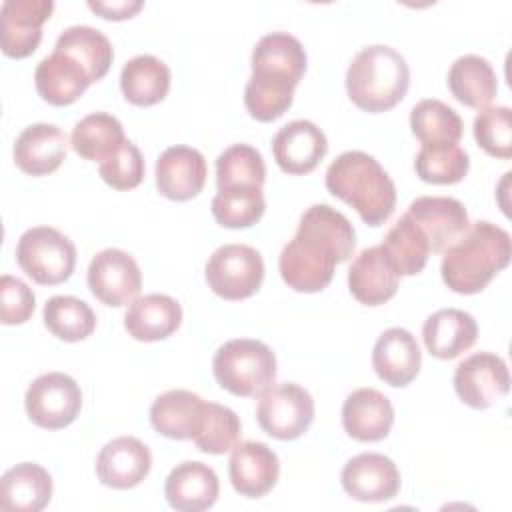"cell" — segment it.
Masks as SVG:
<instances>
[{
  "mask_svg": "<svg viewBox=\"0 0 512 512\" xmlns=\"http://www.w3.org/2000/svg\"><path fill=\"white\" fill-rule=\"evenodd\" d=\"M354 246L356 232L350 220L328 204H312L280 252V276L296 292H320L332 282L336 264L352 256Z\"/></svg>",
  "mask_w": 512,
  "mask_h": 512,
  "instance_id": "cell-1",
  "label": "cell"
},
{
  "mask_svg": "<svg viewBox=\"0 0 512 512\" xmlns=\"http://www.w3.org/2000/svg\"><path fill=\"white\" fill-rule=\"evenodd\" d=\"M306 64V50L296 36L288 32L262 36L252 50V74L244 88L248 114L258 122H272L288 112Z\"/></svg>",
  "mask_w": 512,
  "mask_h": 512,
  "instance_id": "cell-2",
  "label": "cell"
},
{
  "mask_svg": "<svg viewBox=\"0 0 512 512\" xmlns=\"http://www.w3.org/2000/svg\"><path fill=\"white\" fill-rule=\"evenodd\" d=\"M510 256V234L488 220H478L444 250L440 274L452 292L478 294L510 264Z\"/></svg>",
  "mask_w": 512,
  "mask_h": 512,
  "instance_id": "cell-3",
  "label": "cell"
},
{
  "mask_svg": "<svg viewBox=\"0 0 512 512\" xmlns=\"http://www.w3.org/2000/svg\"><path fill=\"white\" fill-rule=\"evenodd\" d=\"M326 188L352 206L368 226L384 224L396 206L392 178L374 156L362 150H348L332 160L326 170Z\"/></svg>",
  "mask_w": 512,
  "mask_h": 512,
  "instance_id": "cell-4",
  "label": "cell"
},
{
  "mask_svg": "<svg viewBox=\"0 0 512 512\" xmlns=\"http://www.w3.org/2000/svg\"><path fill=\"white\" fill-rule=\"evenodd\" d=\"M410 68L392 46L362 48L346 70L348 98L364 112L378 114L394 108L408 92Z\"/></svg>",
  "mask_w": 512,
  "mask_h": 512,
  "instance_id": "cell-5",
  "label": "cell"
},
{
  "mask_svg": "<svg viewBox=\"0 0 512 512\" xmlns=\"http://www.w3.org/2000/svg\"><path fill=\"white\" fill-rule=\"evenodd\" d=\"M212 372L216 382L230 394L254 398L274 384L276 356L260 340L234 338L216 350Z\"/></svg>",
  "mask_w": 512,
  "mask_h": 512,
  "instance_id": "cell-6",
  "label": "cell"
},
{
  "mask_svg": "<svg viewBox=\"0 0 512 512\" xmlns=\"http://www.w3.org/2000/svg\"><path fill=\"white\" fill-rule=\"evenodd\" d=\"M16 262L36 284L56 286L72 276L76 246L56 228L34 226L18 238Z\"/></svg>",
  "mask_w": 512,
  "mask_h": 512,
  "instance_id": "cell-7",
  "label": "cell"
},
{
  "mask_svg": "<svg viewBox=\"0 0 512 512\" xmlns=\"http://www.w3.org/2000/svg\"><path fill=\"white\" fill-rule=\"evenodd\" d=\"M204 274L210 290L220 298L244 300L262 286L264 260L252 246L224 244L208 258Z\"/></svg>",
  "mask_w": 512,
  "mask_h": 512,
  "instance_id": "cell-8",
  "label": "cell"
},
{
  "mask_svg": "<svg viewBox=\"0 0 512 512\" xmlns=\"http://www.w3.org/2000/svg\"><path fill=\"white\" fill-rule=\"evenodd\" d=\"M26 414L44 430L70 426L82 408V392L76 380L64 372H48L32 380L24 396Z\"/></svg>",
  "mask_w": 512,
  "mask_h": 512,
  "instance_id": "cell-9",
  "label": "cell"
},
{
  "mask_svg": "<svg viewBox=\"0 0 512 512\" xmlns=\"http://www.w3.org/2000/svg\"><path fill=\"white\" fill-rule=\"evenodd\" d=\"M256 420L272 438L296 440L314 420V400L306 388L294 382L270 386L260 394Z\"/></svg>",
  "mask_w": 512,
  "mask_h": 512,
  "instance_id": "cell-10",
  "label": "cell"
},
{
  "mask_svg": "<svg viewBox=\"0 0 512 512\" xmlns=\"http://www.w3.org/2000/svg\"><path fill=\"white\" fill-rule=\"evenodd\" d=\"M452 382L458 398L476 410L490 408L510 390L508 366L492 352H476L464 358L456 366Z\"/></svg>",
  "mask_w": 512,
  "mask_h": 512,
  "instance_id": "cell-11",
  "label": "cell"
},
{
  "mask_svg": "<svg viewBox=\"0 0 512 512\" xmlns=\"http://www.w3.org/2000/svg\"><path fill=\"white\" fill-rule=\"evenodd\" d=\"M88 288L106 306L132 302L142 288V272L136 260L118 248L98 252L88 266Z\"/></svg>",
  "mask_w": 512,
  "mask_h": 512,
  "instance_id": "cell-12",
  "label": "cell"
},
{
  "mask_svg": "<svg viewBox=\"0 0 512 512\" xmlns=\"http://www.w3.org/2000/svg\"><path fill=\"white\" fill-rule=\"evenodd\" d=\"M406 216L426 236L430 252H444L470 228L464 204L450 196H420L410 202Z\"/></svg>",
  "mask_w": 512,
  "mask_h": 512,
  "instance_id": "cell-13",
  "label": "cell"
},
{
  "mask_svg": "<svg viewBox=\"0 0 512 512\" xmlns=\"http://www.w3.org/2000/svg\"><path fill=\"white\" fill-rule=\"evenodd\" d=\"M54 10L52 0H6L0 8V44L10 58L30 56L42 40V24Z\"/></svg>",
  "mask_w": 512,
  "mask_h": 512,
  "instance_id": "cell-14",
  "label": "cell"
},
{
  "mask_svg": "<svg viewBox=\"0 0 512 512\" xmlns=\"http://www.w3.org/2000/svg\"><path fill=\"white\" fill-rule=\"evenodd\" d=\"M340 482L346 494L358 502H386L400 490V472L388 456L362 452L344 464Z\"/></svg>",
  "mask_w": 512,
  "mask_h": 512,
  "instance_id": "cell-15",
  "label": "cell"
},
{
  "mask_svg": "<svg viewBox=\"0 0 512 512\" xmlns=\"http://www.w3.org/2000/svg\"><path fill=\"white\" fill-rule=\"evenodd\" d=\"M328 152L326 134L310 120H292L272 138V154L282 172L300 176L312 172Z\"/></svg>",
  "mask_w": 512,
  "mask_h": 512,
  "instance_id": "cell-16",
  "label": "cell"
},
{
  "mask_svg": "<svg viewBox=\"0 0 512 512\" xmlns=\"http://www.w3.org/2000/svg\"><path fill=\"white\" fill-rule=\"evenodd\" d=\"M208 168L202 152L178 144L166 148L156 160V188L174 202H186L198 196L206 184Z\"/></svg>",
  "mask_w": 512,
  "mask_h": 512,
  "instance_id": "cell-17",
  "label": "cell"
},
{
  "mask_svg": "<svg viewBox=\"0 0 512 512\" xmlns=\"http://www.w3.org/2000/svg\"><path fill=\"white\" fill-rule=\"evenodd\" d=\"M228 474L234 490L240 496L260 498L276 486L280 460L264 442H238L228 460Z\"/></svg>",
  "mask_w": 512,
  "mask_h": 512,
  "instance_id": "cell-18",
  "label": "cell"
},
{
  "mask_svg": "<svg viewBox=\"0 0 512 512\" xmlns=\"http://www.w3.org/2000/svg\"><path fill=\"white\" fill-rule=\"evenodd\" d=\"M152 468L148 446L134 436H120L106 442L96 458L98 480L114 490L138 486Z\"/></svg>",
  "mask_w": 512,
  "mask_h": 512,
  "instance_id": "cell-19",
  "label": "cell"
},
{
  "mask_svg": "<svg viewBox=\"0 0 512 512\" xmlns=\"http://www.w3.org/2000/svg\"><path fill=\"white\" fill-rule=\"evenodd\" d=\"M422 352L406 328L394 326L384 330L372 350V366L380 380L394 388L408 386L420 372Z\"/></svg>",
  "mask_w": 512,
  "mask_h": 512,
  "instance_id": "cell-20",
  "label": "cell"
},
{
  "mask_svg": "<svg viewBox=\"0 0 512 512\" xmlns=\"http://www.w3.org/2000/svg\"><path fill=\"white\" fill-rule=\"evenodd\" d=\"M398 282L400 274L380 244L364 248L348 270L350 294L366 306L388 302L396 294Z\"/></svg>",
  "mask_w": 512,
  "mask_h": 512,
  "instance_id": "cell-21",
  "label": "cell"
},
{
  "mask_svg": "<svg viewBox=\"0 0 512 512\" xmlns=\"http://www.w3.org/2000/svg\"><path fill=\"white\" fill-rule=\"evenodd\" d=\"M394 424L392 402L376 388H358L342 404V426L358 442H378Z\"/></svg>",
  "mask_w": 512,
  "mask_h": 512,
  "instance_id": "cell-22",
  "label": "cell"
},
{
  "mask_svg": "<svg viewBox=\"0 0 512 512\" xmlns=\"http://www.w3.org/2000/svg\"><path fill=\"white\" fill-rule=\"evenodd\" d=\"M66 134L56 124H30L14 142V162L30 176H46L60 168L66 158Z\"/></svg>",
  "mask_w": 512,
  "mask_h": 512,
  "instance_id": "cell-23",
  "label": "cell"
},
{
  "mask_svg": "<svg viewBox=\"0 0 512 512\" xmlns=\"http://www.w3.org/2000/svg\"><path fill=\"white\" fill-rule=\"evenodd\" d=\"M220 482L216 472L202 462H182L174 466L164 482V496L174 510L202 512L218 500Z\"/></svg>",
  "mask_w": 512,
  "mask_h": 512,
  "instance_id": "cell-24",
  "label": "cell"
},
{
  "mask_svg": "<svg viewBox=\"0 0 512 512\" xmlns=\"http://www.w3.org/2000/svg\"><path fill=\"white\" fill-rule=\"evenodd\" d=\"M478 336V324L472 314L458 308H442L430 314L422 326L426 350L440 360L458 358L470 350Z\"/></svg>",
  "mask_w": 512,
  "mask_h": 512,
  "instance_id": "cell-25",
  "label": "cell"
},
{
  "mask_svg": "<svg viewBox=\"0 0 512 512\" xmlns=\"http://www.w3.org/2000/svg\"><path fill=\"white\" fill-rule=\"evenodd\" d=\"M182 322L180 304L168 294H146L134 298L124 314L126 332L140 342H158L178 330Z\"/></svg>",
  "mask_w": 512,
  "mask_h": 512,
  "instance_id": "cell-26",
  "label": "cell"
},
{
  "mask_svg": "<svg viewBox=\"0 0 512 512\" xmlns=\"http://www.w3.org/2000/svg\"><path fill=\"white\" fill-rule=\"evenodd\" d=\"M34 84L40 98L52 106H68L76 102L92 84L86 70L62 52L52 50L34 70Z\"/></svg>",
  "mask_w": 512,
  "mask_h": 512,
  "instance_id": "cell-27",
  "label": "cell"
},
{
  "mask_svg": "<svg viewBox=\"0 0 512 512\" xmlns=\"http://www.w3.org/2000/svg\"><path fill=\"white\" fill-rule=\"evenodd\" d=\"M52 498V478L34 462H20L0 480V506L10 512H40Z\"/></svg>",
  "mask_w": 512,
  "mask_h": 512,
  "instance_id": "cell-28",
  "label": "cell"
},
{
  "mask_svg": "<svg viewBox=\"0 0 512 512\" xmlns=\"http://www.w3.org/2000/svg\"><path fill=\"white\" fill-rule=\"evenodd\" d=\"M448 88L452 96L470 108H486L496 92L498 78L492 64L478 54L456 58L448 70Z\"/></svg>",
  "mask_w": 512,
  "mask_h": 512,
  "instance_id": "cell-29",
  "label": "cell"
},
{
  "mask_svg": "<svg viewBox=\"0 0 512 512\" xmlns=\"http://www.w3.org/2000/svg\"><path fill=\"white\" fill-rule=\"evenodd\" d=\"M120 90L134 106L158 104L170 90V70L160 58L138 54L120 72Z\"/></svg>",
  "mask_w": 512,
  "mask_h": 512,
  "instance_id": "cell-30",
  "label": "cell"
},
{
  "mask_svg": "<svg viewBox=\"0 0 512 512\" xmlns=\"http://www.w3.org/2000/svg\"><path fill=\"white\" fill-rule=\"evenodd\" d=\"M54 50L78 62L92 82L102 80L108 74L114 60V48L110 40L92 26L66 28L58 36Z\"/></svg>",
  "mask_w": 512,
  "mask_h": 512,
  "instance_id": "cell-31",
  "label": "cell"
},
{
  "mask_svg": "<svg viewBox=\"0 0 512 512\" xmlns=\"http://www.w3.org/2000/svg\"><path fill=\"white\" fill-rule=\"evenodd\" d=\"M124 128L120 120L108 112H92L78 120L70 134V144L74 152L84 160H108L122 144Z\"/></svg>",
  "mask_w": 512,
  "mask_h": 512,
  "instance_id": "cell-32",
  "label": "cell"
},
{
  "mask_svg": "<svg viewBox=\"0 0 512 512\" xmlns=\"http://www.w3.org/2000/svg\"><path fill=\"white\" fill-rule=\"evenodd\" d=\"M204 400L190 390H168L150 406V422L154 430L172 440H190L192 426Z\"/></svg>",
  "mask_w": 512,
  "mask_h": 512,
  "instance_id": "cell-33",
  "label": "cell"
},
{
  "mask_svg": "<svg viewBox=\"0 0 512 512\" xmlns=\"http://www.w3.org/2000/svg\"><path fill=\"white\" fill-rule=\"evenodd\" d=\"M240 418L228 406L204 402L192 426L190 440L206 454H224L240 440Z\"/></svg>",
  "mask_w": 512,
  "mask_h": 512,
  "instance_id": "cell-34",
  "label": "cell"
},
{
  "mask_svg": "<svg viewBox=\"0 0 512 512\" xmlns=\"http://www.w3.org/2000/svg\"><path fill=\"white\" fill-rule=\"evenodd\" d=\"M412 134L422 144H458L464 132L462 118L454 108L436 98L420 100L410 112Z\"/></svg>",
  "mask_w": 512,
  "mask_h": 512,
  "instance_id": "cell-35",
  "label": "cell"
},
{
  "mask_svg": "<svg viewBox=\"0 0 512 512\" xmlns=\"http://www.w3.org/2000/svg\"><path fill=\"white\" fill-rule=\"evenodd\" d=\"M380 246L400 276H414L422 272L430 254L426 236L406 214L388 230Z\"/></svg>",
  "mask_w": 512,
  "mask_h": 512,
  "instance_id": "cell-36",
  "label": "cell"
},
{
  "mask_svg": "<svg viewBox=\"0 0 512 512\" xmlns=\"http://www.w3.org/2000/svg\"><path fill=\"white\" fill-rule=\"evenodd\" d=\"M46 328L64 342H80L96 328V314L76 296H52L44 304Z\"/></svg>",
  "mask_w": 512,
  "mask_h": 512,
  "instance_id": "cell-37",
  "label": "cell"
},
{
  "mask_svg": "<svg viewBox=\"0 0 512 512\" xmlns=\"http://www.w3.org/2000/svg\"><path fill=\"white\" fill-rule=\"evenodd\" d=\"M212 216L224 228H248L256 224L264 210V194L258 186H234L218 190L212 198Z\"/></svg>",
  "mask_w": 512,
  "mask_h": 512,
  "instance_id": "cell-38",
  "label": "cell"
},
{
  "mask_svg": "<svg viewBox=\"0 0 512 512\" xmlns=\"http://www.w3.org/2000/svg\"><path fill=\"white\" fill-rule=\"evenodd\" d=\"M414 168L428 184H456L468 174L470 158L458 144H422Z\"/></svg>",
  "mask_w": 512,
  "mask_h": 512,
  "instance_id": "cell-39",
  "label": "cell"
},
{
  "mask_svg": "<svg viewBox=\"0 0 512 512\" xmlns=\"http://www.w3.org/2000/svg\"><path fill=\"white\" fill-rule=\"evenodd\" d=\"M266 180V164L262 154L250 144H232L216 158V186L218 190L234 186H258Z\"/></svg>",
  "mask_w": 512,
  "mask_h": 512,
  "instance_id": "cell-40",
  "label": "cell"
},
{
  "mask_svg": "<svg viewBox=\"0 0 512 512\" xmlns=\"http://www.w3.org/2000/svg\"><path fill=\"white\" fill-rule=\"evenodd\" d=\"M474 138L478 146L500 160L512 156V112L508 106H486L474 118Z\"/></svg>",
  "mask_w": 512,
  "mask_h": 512,
  "instance_id": "cell-41",
  "label": "cell"
},
{
  "mask_svg": "<svg viewBox=\"0 0 512 512\" xmlns=\"http://www.w3.org/2000/svg\"><path fill=\"white\" fill-rule=\"evenodd\" d=\"M144 156L136 144L126 140L108 160L100 162L102 180L114 190H132L144 180Z\"/></svg>",
  "mask_w": 512,
  "mask_h": 512,
  "instance_id": "cell-42",
  "label": "cell"
},
{
  "mask_svg": "<svg viewBox=\"0 0 512 512\" xmlns=\"http://www.w3.org/2000/svg\"><path fill=\"white\" fill-rule=\"evenodd\" d=\"M36 308V296L20 278L4 274L0 278V320L6 326L24 324Z\"/></svg>",
  "mask_w": 512,
  "mask_h": 512,
  "instance_id": "cell-43",
  "label": "cell"
},
{
  "mask_svg": "<svg viewBox=\"0 0 512 512\" xmlns=\"http://www.w3.org/2000/svg\"><path fill=\"white\" fill-rule=\"evenodd\" d=\"M144 4L140 0H120V2H88V8L106 20H126L132 18Z\"/></svg>",
  "mask_w": 512,
  "mask_h": 512,
  "instance_id": "cell-44",
  "label": "cell"
}]
</instances>
